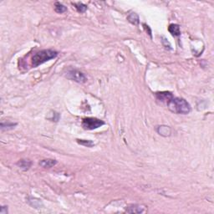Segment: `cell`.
<instances>
[{"label": "cell", "instance_id": "cell-1", "mask_svg": "<svg viewBox=\"0 0 214 214\" xmlns=\"http://www.w3.org/2000/svg\"><path fill=\"white\" fill-rule=\"evenodd\" d=\"M167 105L172 112L177 114L187 115L191 111V105H189V103H187L186 100L182 98L173 96L167 103Z\"/></svg>", "mask_w": 214, "mask_h": 214}, {"label": "cell", "instance_id": "cell-2", "mask_svg": "<svg viewBox=\"0 0 214 214\" xmlns=\"http://www.w3.org/2000/svg\"><path fill=\"white\" fill-rule=\"evenodd\" d=\"M58 52L53 50H44L35 53L31 59V66L34 68L57 57Z\"/></svg>", "mask_w": 214, "mask_h": 214}, {"label": "cell", "instance_id": "cell-3", "mask_svg": "<svg viewBox=\"0 0 214 214\" xmlns=\"http://www.w3.org/2000/svg\"><path fill=\"white\" fill-rule=\"evenodd\" d=\"M104 125H105V122L103 120L97 119V118H94V117H87V118L83 119L82 120V127L88 131L97 129Z\"/></svg>", "mask_w": 214, "mask_h": 214}, {"label": "cell", "instance_id": "cell-4", "mask_svg": "<svg viewBox=\"0 0 214 214\" xmlns=\"http://www.w3.org/2000/svg\"><path fill=\"white\" fill-rule=\"evenodd\" d=\"M67 77L71 80H74L78 83H85L87 80V78L84 73L80 72L77 70H70L67 72Z\"/></svg>", "mask_w": 214, "mask_h": 214}, {"label": "cell", "instance_id": "cell-5", "mask_svg": "<svg viewBox=\"0 0 214 214\" xmlns=\"http://www.w3.org/2000/svg\"><path fill=\"white\" fill-rule=\"evenodd\" d=\"M156 97L161 102L167 104L173 97V95L171 92H168V91H163V92L156 93Z\"/></svg>", "mask_w": 214, "mask_h": 214}, {"label": "cell", "instance_id": "cell-6", "mask_svg": "<svg viewBox=\"0 0 214 214\" xmlns=\"http://www.w3.org/2000/svg\"><path fill=\"white\" fill-rule=\"evenodd\" d=\"M145 211H146L145 207H142V206H140V205L131 206L126 209V212H128V213H142Z\"/></svg>", "mask_w": 214, "mask_h": 214}, {"label": "cell", "instance_id": "cell-7", "mask_svg": "<svg viewBox=\"0 0 214 214\" xmlns=\"http://www.w3.org/2000/svg\"><path fill=\"white\" fill-rule=\"evenodd\" d=\"M31 165H32V162H30L29 160L23 159L17 162V166L23 171H28L31 167Z\"/></svg>", "mask_w": 214, "mask_h": 214}, {"label": "cell", "instance_id": "cell-8", "mask_svg": "<svg viewBox=\"0 0 214 214\" xmlns=\"http://www.w3.org/2000/svg\"><path fill=\"white\" fill-rule=\"evenodd\" d=\"M57 162L54 159H45L40 161V165L44 168H51L54 166H55Z\"/></svg>", "mask_w": 214, "mask_h": 214}, {"label": "cell", "instance_id": "cell-9", "mask_svg": "<svg viewBox=\"0 0 214 214\" xmlns=\"http://www.w3.org/2000/svg\"><path fill=\"white\" fill-rule=\"evenodd\" d=\"M157 131L160 135L164 136H169L172 133L171 128L169 126H162L157 127Z\"/></svg>", "mask_w": 214, "mask_h": 214}, {"label": "cell", "instance_id": "cell-10", "mask_svg": "<svg viewBox=\"0 0 214 214\" xmlns=\"http://www.w3.org/2000/svg\"><path fill=\"white\" fill-rule=\"evenodd\" d=\"M168 30H169V32L173 36H179L181 35V30H180L179 25L176 24H170L169 27H168Z\"/></svg>", "mask_w": 214, "mask_h": 214}, {"label": "cell", "instance_id": "cell-11", "mask_svg": "<svg viewBox=\"0 0 214 214\" xmlns=\"http://www.w3.org/2000/svg\"><path fill=\"white\" fill-rule=\"evenodd\" d=\"M127 19L129 20V22L131 23L132 24L137 25L139 24V17H138V15H137L136 13H131L127 17Z\"/></svg>", "mask_w": 214, "mask_h": 214}, {"label": "cell", "instance_id": "cell-12", "mask_svg": "<svg viewBox=\"0 0 214 214\" xmlns=\"http://www.w3.org/2000/svg\"><path fill=\"white\" fill-rule=\"evenodd\" d=\"M55 12L58 13H65L67 11V8L65 7V5H63L62 3L57 2V3H55Z\"/></svg>", "mask_w": 214, "mask_h": 214}, {"label": "cell", "instance_id": "cell-13", "mask_svg": "<svg viewBox=\"0 0 214 214\" xmlns=\"http://www.w3.org/2000/svg\"><path fill=\"white\" fill-rule=\"evenodd\" d=\"M74 5H75V8L79 13H84L87 9V6L82 3H74Z\"/></svg>", "mask_w": 214, "mask_h": 214}, {"label": "cell", "instance_id": "cell-14", "mask_svg": "<svg viewBox=\"0 0 214 214\" xmlns=\"http://www.w3.org/2000/svg\"><path fill=\"white\" fill-rule=\"evenodd\" d=\"M17 126V123H10V122H7V123H1V129L3 131H5V130H11L13 128H14V126Z\"/></svg>", "mask_w": 214, "mask_h": 214}, {"label": "cell", "instance_id": "cell-15", "mask_svg": "<svg viewBox=\"0 0 214 214\" xmlns=\"http://www.w3.org/2000/svg\"><path fill=\"white\" fill-rule=\"evenodd\" d=\"M77 142L79 144L87 147H92L95 145L94 142H91V141H85V140H77Z\"/></svg>", "mask_w": 214, "mask_h": 214}, {"label": "cell", "instance_id": "cell-16", "mask_svg": "<svg viewBox=\"0 0 214 214\" xmlns=\"http://www.w3.org/2000/svg\"><path fill=\"white\" fill-rule=\"evenodd\" d=\"M8 207H5V206H3L1 207V210H0V213L1 214H7L8 213Z\"/></svg>", "mask_w": 214, "mask_h": 214}, {"label": "cell", "instance_id": "cell-17", "mask_svg": "<svg viewBox=\"0 0 214 214\" xmlns=\"http://www.w3.org/2000/svg\"><path fill=\"white\" fill-rule=\"evenodd\" d=\"M144 27H145V29H146V30H148V34H149V35L152 37V31H151V29H150V28H149V26H147V24H144Z\"/></svg>", "mask_w": 214, "mask_h": 214}]
</instances>
